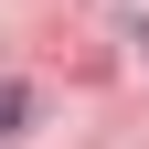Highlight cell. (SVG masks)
I'll return each mask as SVG.
<instances>
[{
  "mask_svg": "<svg viewBox=\"0 0 149 149\" xmlns=\"http://www.w3.org/2000/svg\"><path fill=\"white\" fill-rule=\"evenodd\" d=\"M11 128H32V85L22 74H0V139H11Z\"/></svg>",
  "mask_w": 149,
  "mask_h": 149,
  "instance_id": "cell-1",
  "label": "cell"
}]
</instances>
